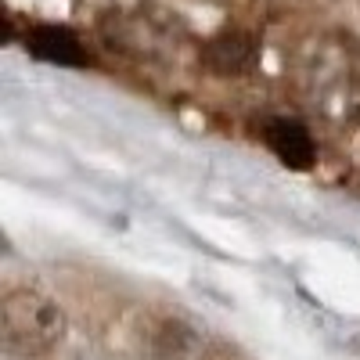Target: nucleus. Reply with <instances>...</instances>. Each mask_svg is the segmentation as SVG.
I'll list each match as a JSON object with an SVG mask.
<instances>
[{
    "label": "nucleus",
    "mask_w": 360,
    "mask_h": 360,
    "mask_svg": "<svg viewBox=\"0 0 360 360\" xmlns=\"http://www.w3.org/2000/svg\"><path fill=\"white\" fill-rule=\"evenodd\" d=\"M0 335L15 356H40L65 335V317L47 295L33 288H8L0 307Z\"/></svg>",
    "instance_id": "1"
},
{
    "label": "nucleus",
    "mask_w": 360,
    "mask_h": 360,
    "mask_svg": "<svg viewBox=\"0 0 360 360\" xmlns=\"http://www.w3.org/2000/svg\"><path fill=\"white\" fill-rule=\"evenodd\" d=\"M29 51H33L40 62H51V65H69V69L86 65V54H83L79 40L62 25L33 29V33H29Z\"/></svg>",
    "instance_id": "2"
},
{
    "label": "nucleus",
    "mask_w": 360,
    "mask_h": 360,
    "mask_svg": "<svg viewBox=\"0 0 360 360\" xmlns=\"http://www.w3.org/2000/svg\"><path fill=\"white\" fill-rule=\"evenodd\" d=\"M266 144L288 169H307L314 162V141L310 134L299 127V123H288V119H278V123L266 127Z\"/></svg>",
    "instance_id": "3"
},
{
    "label": "nucleus",
    "mask_w": 360,
    "mask_h": 360,
    "mask_svg": "<svg viewBox=\"0 0 360 360\" xmlns=\"http://www.w3.org/2000/svg\"><path fill=\"white\" fill-rule=\"evenodd\" d=\"M205 58H209V65L220 69V72H245L256 62V44L249 37L231 33V37H220V40L209 44Z\"/></svg>",
    "instance_id": "4"
}]
</instances>
